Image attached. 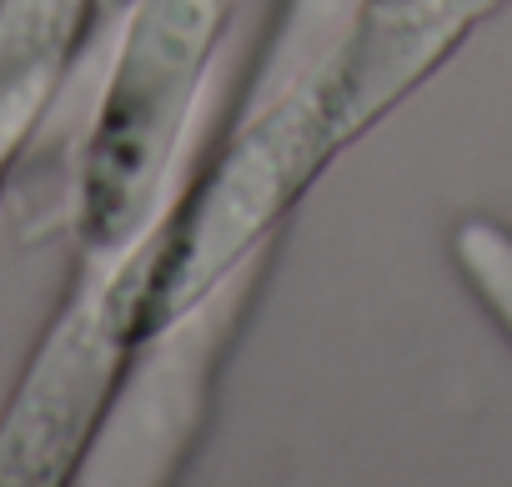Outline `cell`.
<instances>
[{"mask_svg":"<svg viewBox=\"0 0 512 487\" xmlns=\"http://www.w3.org/2000/svg\"><path fill=\"white\" fill-rule=\"evenodd\" d=\"M342 151H352V141L317 51L166 191L161 211L121 257L96 267L76 262L71 287L91 297L111 337L141 362L221 287L267 262L272 236Z\"/></svg>","mask_w":512,"mask_h":487,"instance_id":"1","label":"cell"},{"mask_svg":"<svg viewBox=\"0 0 512 487\" xmlns=\"http://www.w3.org/2000/svg\"><path fill=\"white\" fill-rule=\"evenodd\" d=\"M236 0H131L96 96L76 186V262H111L161 211Z\"/></svg>","mask_w":512,"mask_h":487,"instance_id":"2","label":"cell"},{"mask_svg":"<svg viewBox=\"0 0 512 487\" xmlns=\"http://www.w3.org/2000/svg\"><path fill=\"white\" fill-rule=\"evenodd\" d=\"M512 0H357L347 31L322 46L352 146L407 106Z\"/></svg>","mask_w":512,"mask_h":487,"instance_id":"3","label":"cell"},{"mask_svg":"<svg viewBox=\"0 0 512 487\" xmlns=\"http://www.w3.org/2000/svg\"><path fill=\"white\" fill-rule=\"evenodd\" d=\"M447 262L487 322L512 342V226L497 216H462L447 231Z\"/></svg>","mask_w":512,"mask_h":487,"instance_id":"4","label":"cell"},{"mask_svg":"<svg viewBox=\"0 0 512 487\" xmlns=\"http://www.w3.org/2000/svg\"><path fill=\"white\" fill-rule=\"evenodd\" d=\"M26 151H31L26 136H16V131L0 126V206H6V196H11V176H16V166H21Z\"/></svg>","mask_w":512,"mask_h":487,"instance_id":"5","label":"cell"}]
</instances>
